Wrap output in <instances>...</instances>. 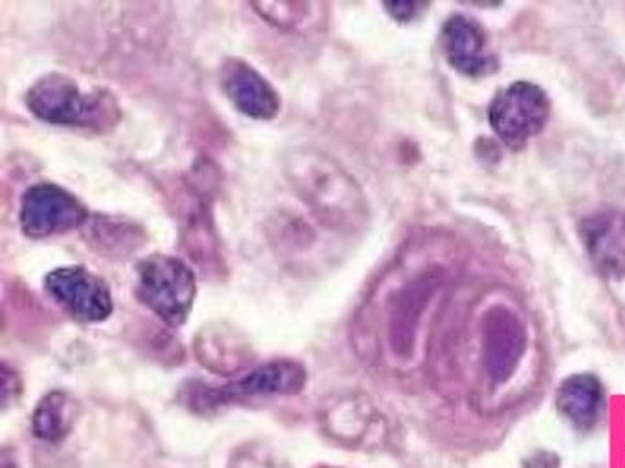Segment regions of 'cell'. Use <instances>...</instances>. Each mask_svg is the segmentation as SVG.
<instances>
[{"label": "cell", "instance_id": "5", "mask_svg": "<svg viewBox=\"0 0 625 468\" xmlns=\"http://www.w3.org/2000/svg\"><path fill=\"white\" fill-rule=\"evenodd\" d=\"M88 220L87 209L74 194L39 183L24 192L21 203V227L32 238H46L81 227Z\"/></svg>", "mask_w": 625, "mask_h": 468}, {"label": "cell", "instance_id": "7", "mask_svg": "<svg viewBox=\"0 0 625 468\" xmlns=\"http://www.w3.org/2000/svg\"><path fill=\"white\" fill-rule=\"evenodd\" d=\"M440 43L446 60L462 76H494L500 70V57L492 52L489 33L472 16L451 15L442 26Z\"/></svg>", "mask_w": 625, "mask_h": 468}, {"label": "cell", "instance_id": "1", "mask_svg": "<svg viewBox=\"0 0 625 468\" xmlns=\"http://www.w3.org/2000/svg\"><path fill=\"white\" fill-rule=\"evenodd\" d=\"M285 167L292 187L321 222L340 231H354L363 224L362 191L336 159L312 148H299L286 158Z\"/></svg>", "mask_w": 625, "mask_h": 468}, {"label": "cell", "instance_id": "9", "mask_svg": "<svg viewBox=\"0 0 625 468\" xmlns=\"http://www.w3.org/2000/svg\"><path fill=\"white\" fill-rule=\"evenodd\" d=\"M307 382V371L294 360H275L270 365L259 366L230 387L220 388L209 393L215 403H235L248 399L277 398L296 395Z\"/></svg>", "mask_w": 625, "mask_h": 468}, {"label": "cell", "instance_id": "10", "mask_svg": "<svg viewBox=\"0 0 625 468\" xmlns=\"http://www.w3.org/2000/svg\"><path fill=\"white\" fill-rule=\"evenodd\" d=\"M220 82L231 103L248 118L272 120L279 112V96L274 87L244 60H226Z\"/></svg>", "mask_w": 625, "mask_h": 468}, {"label": "cell", "instance_id": "6", "mask_svg": "<svg viewBox=\"0 0 625 468\" xmlns=\"http://www.w3.org/2000/svg\"><path fill=\"white\" fill-rule=\"evenodd\" d=\"M44 289L76 321L101 322L112 313L109 286L85 267L55 269L44 278Z\"/></svg>", "mask_w": 625, "mask_h": 468}, {"label": "cell", "instance_id": "11", "mask_svg": "<svg viewBox=\"0 0 625 468\" xmlns=\"http://www.w3.org/2000/svg\"><path fill=\"white\" fill-rule=\"evenodd\" d=\"M525 333L522 322L505 308L489 311L484 319V354L490 374L500 381L511 376L523 355Z\"/></svg>", "mask_w": 625, "mask_h": 468}, {"label": "cell", "instance_id": "13", "mask_svg": "<svg viewBox=\"0 0 625 468\" xmlns=\"http://www.w3.org/2000/svg\"><path fill=\"white\" fill-rule=\"evenodd\" d=\"M72 414H74V403L66 393H48L33 414V434L43 442H61L70 431Z\"/></svg>", "mask_w": 625, "mask_h": 468}, {"label": "cell", "instance_id": "14", "mask_svg": "<svg viewBox=\"0 0 625 468\" xmlns=\"http://www.w3.org/2000/svg\"><path fill=\"white\" fill-rule=\"evenodd\" d=\"M385 8H387L391 15L395 16L396 21L407 22L420 15L424 4H418V2H391V4H385Z\"/></svg>", "mask_w": 625, "mask_h": 468}, {"label": "cell", "instance_id": "8", "mask_svg": "<svg viewBox=\"0 0 625 468\" xmlns=\"http://www.w3.org/2000/svg\"><path fill=\"white\" fill-rule=\"evenodd\" d=\"M580 236L593 267L607 280H625V214L600 211L582 220Z\"/></svg>", "mask_w": 625, "mask_h": 468}, {"label": "cell", "instance_id": "3", "mask_svg": "<svg viewBox=\"0 0 625 468\" xmlns=\"http://www.w3.org/2000/svg\"><path fill=\"white\" fill-rule=\"evenodd\" d=\"M195 293V275L175 256L153 255L140 261L138 299L171 326L186 322Z\"/></svg>", "mask_w": 625, "mask_h": 468}, {"label": "cell", "instance_id": "2", "mask_svg": "<svg viewBox=\"0 0 625 468\" xmlns=\"http://www.w3.org/2000/svg\"><path fill=\"white\" fill-rule=\"evenodd\" d=\"M28 109L39 120L55 125L85 126L105 131L120 118L116 99L105 90L81 92L76 81L63 74L41 77L26 93Z\"/></svg>", "mask_w": 625, "mask_h": 468}, {"label": "cell", "instance_id": "12", "mask_svg": "<svg viewBox=\"0 0 625 468\" xmlns=\"http://www.w3.org/2000/svg\"><path fill=\"white\" fill-rule=\"evenodd\" d=\"M560 414L577 431H593L599 425L605 409L604 385L593 374H577L567 377L556 393Z\"/></svg>", "mask_w": 625, "mask_h": 468}, {"label": "cell", "instance_id": "4", "mask_svg": "<svg viewBox=\"0 0 625 468\" xmlns=\"http://www.w3.org/2000/svg\"><path fill=\"white\" fill-rule=\"evenodd\" d=\"M549 120V96L534 82H512L495 93L489 107L492 131L505 147L516 153L539 136Z\"/></svg>", "mask_w": 625, "mask_h": 468}]
</instances>
